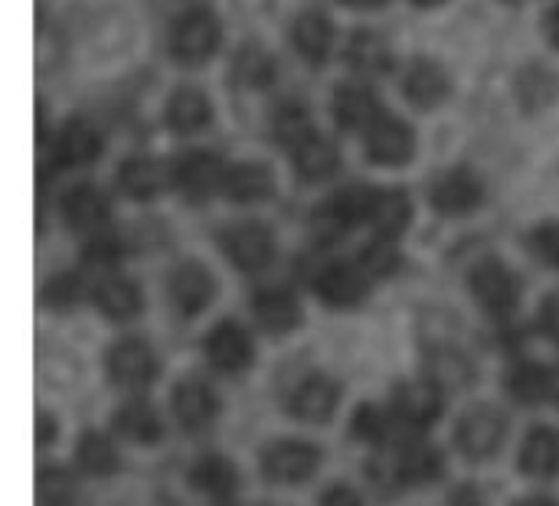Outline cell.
I'll use <instances>...</instances> for the list:
<instances>
[{
    "instance_id": "cell-48",
    "label": "cell",
    "mask_w": 559,
    "mask_h": 506,
    "mask_svg": "<svg viewBox=\"0 0 559 506\" xmlns=\"http://www.w3.org/2000/svg\"><path fill=\"white\" fill-rule=\"evenodd\" d=\"M547 36H550V43L559 49V3L547 13Z\"/></svg>"
},
{
    "instance_id": "cell-8",
    "label": "cell",
    "mask_w": 559,
    "mask_h": 506,
    "mask_svg": "<svg viewBox=\"0 0 559 506\" xmlns=\"http://www.w3.org/2000/svg\"><path fill=\"white\" fill-rule=\"evenodd\" d=\"M481 196H485V186L472 170H449L432 186V206L445 216H465L478 209Z\"/></svg>"
},
{
    "instance_id": "cell-9",
    "label": "cell",
    "mask_w": 559,
    "mask_h": 506,
    "mask_svg": "<svg viewBox=\"0 0 559 506\" xmlns=\"http://www.w3.org/2000/svg\"><path fill=\"white\" fill-rule=\"evenodd\" d=\"M472 288H475L478 301H481L488 311H495V314L514 311L518 294H521L514 272H511L508 265H501V262H481V265L472 272Z\"/></svg>"
},
{
    "instance_id": "cell-16",
    "label": "cell",
    "mask_w": 559,
    "mask_h": 506,
    "mask_svg": "<svg viewBox=\"0 0 559 506\" xmlns=\"http://www.w3.org/2000/svg\"><path fill=\"white\" fill-rule=\"evenodd\" d=\"M337 383L328 376H308L295 393H292V412L305 422H328L337 409Z\"/></svg>"
},
{
    "instance_id": "cell-49",
    "label": "cell",
    "mask_w": 559,
    "mask_h": 506,
    "mask_svg": "<svg viewBox=\"0 0 559 506\" xmlns=\"http://www.w3.org/2000/svg\"><path fill=\"white\" fill-rule=\"evenodd\" d=\"M550 399H554V402L559 406V370H554V373H550Z\"/></svg>"
},
{
    "instance_id": "cell-46",
    "label": "cell",
    "mask_w": 559,
    "mask_h": 506,
    "mask_svg": "<svg viewBox=\"0 0 559 506\" xmlns=\"http://www.w3.org/2000/svg\"><path fill=\"white\" fill-rule=\"evenodd\" d=\"M321 506H364V501H360V494H357L354 487H347V484H337V487L324 491Z\"/></svg>"
},
{
    "instance_id": "cell-6",
    "label": "cell",
    "mask_w": 559,
    "mask_h": 506,
    "mask_svg": "<svg viewBox=\"0 0 559 506\" xmlns=\"http://www.w3.org/2000/svg\"><path fill=\"white\" fill-rule=\"evenodd\" d=\"M108 373L124 389H144L157 376V360L144 340H121L108 353Z\"/></svg>"
},
{
    "instance_id": "cell-19",
    "label": "cell",
    "mask_w": 559,
    "mask_h": 506,
    "mask_svg": "<svg viewBox=\"0 0 559 506\" xmlns=\"http://www.w3.org/2000/svg\"><path fill=\"white\" fill-rule=\"evenodd\" d=\"M223 190L233 203H262L272 196L275 180H272V170L262 164H236L226 170Z\"/></svg>"
},
{
    "instance_id": "cell-17",
    "label": "cell",
    "mask_w": 559,
    "mask_h": 506,
    "mask_svg": "<svg viewBox=\"0 0 559 506\" xmlns=\"http://www.w3.org/2000/svg\"><path fill=\"white\" fill-rule=\"evenodd\" d=\"M255 321L269 330V334H292L301 324V308L295 301L292 291L285 288H265L255 294Z\"/></svg>"
},
{
    "instance_id": "cell-42",
    "label": "cell",
    "mask_w": 559,
    "mask_h": 506,
    "mask_svg": "<svg viewBox=\"0 0 559 506\" xmlns=\"http://www.w3.org/2000/svg\"><path fill=\"white\" fill-rule=\"evenodd\" d=\"M534 249L540 252L544 262L559 268V222H547L534 232Z\"/></svg>"
},
{
    "instance_id": "cell-50",
    "label": "cell",
    "mask_w": 559,
    "mask_h": 506,
    "mask_svg": "<svg viewBox=\"0 0 559 506\" xmlns=\"http://www.w3.org/2000/svg\"><path fill=\"white\" fill-rule=\"evenodd\" d=\"M518 506H554V501H547V497H527V501H521Z\"/></svg>"
},
{
    "instance_id": "cell-25",
    "label": "cell",
    "mask_w": 559,
    "mask_h": 506,
    "mask_svg": "<svg viewBox=\"0 0 559 506\" xmlns=\"http://www.w3.org/2000/svg\"><path fill=\"white\" fill-rule=\"evenodd\" d=\"M380 236L393 239L406 229L409 222V200L403 190H373V200H370V216H367Z\"/></svg>"
},
{
    "instance_id": "cell-28",
    "label": "cell",
    "mask_w": 559,
    "mask_h": 506,
    "mask_svg": "<svg viewBox=\"0 0 559 506\" xmlns=\"http://www.w3.org/2000/svg\"><path fill=\"white\" fill-rule=\"evenodd\" d=\"M62 213H66L69 226H75V229H95V226H102L108 219V200L95 186H75L66 196Z\"/></svg>"
},
{
    "instance_id": "cell-37",
    "label": "cell",
    "mask_w": 559,
    "mask_h": 506,
    "mask_svg": "<svg viewBox=\"0 0 559 506\" xmlns=\"http://www.w3.org/2000/svg\"><path fill=\"white\" fill-rule=\"evenodd\" d=\"M508 386H511V396H514L518 402H524V406H540V402L550 396V373L540 370V366H534V363H524V366H518V370L511 373Z\"/></svg>"
},
{
    "instance_id": "cell-47",
    "label": "cell",
    "mask_w": 559,
    "mask_h": 506,
    "mask_svg": "<svg viewBox=\"0 0 559 506\" xmlns=\"http://www.w3.org/2000/svg\"><path fill=\"white\" fill-rule=\"evenodd\" d=\"M36 425H39V432H36V442H39V445H46V442H52V438H56V422H52L49 415H39V422H36Z\"/></svg>"
},
{
    "instance_id": "cell-13",
    "label": "cell",
    "mask_w": 559,
    "mask_h": 506,
    "mask_svg": "<svg viewBox=\"0 0 559 506\" xmlns=\"http://www.w3.org/2000/svg\"><path fill=\"white\" fill-rule=\"evenodd\" d=\"M393 409L409 429H426L442 412V389L429 380L426 383H406L396 389Z\"/></svg>"
},
{
    "instance_id": "cell-26",
    "label": "cell",
    "mask_w": 559,
    "mask_h": 506,
    "mask_svg": "<svg viewBox=\"0 0 559 506\" xmlns=\"http://www.w3.org/2000/svg\"><path fill=\"white\" fill-rule=\"evenodd\" d=\"M426 373H429V383H436L439 389H465L475 380L472 363L452 347L432 350L429 360H426Z\"/></svg>"
},
{
    "instance_id": "cell-20",
    "label": "cell",
    "mask_w": 559,
    "mask_h": 506,
    "mask_svg": "<svg viewBox=\"0 0 559 506\" xmlns=\"http://www.w3.org/2000/svg\"><path fill=\"white\" fill-rule=\"evenodd\" d=\"M210 118H213V108H210L206 95L197 88H177L167 101V124L180 134H193V131L206 128Z\"/></svg>"
},
{
    "instance_id": "cell-4",
    "label": "cell",
    "mask_w": 559,
    "mask_h": 506,
    "mask_svg": "<svg viewBox=\"0 0 559 506\" xmlns=\"http://www.w3.org/2000/svg\"><path fill=\"white\" fill-rule=\"evenodd\" d=\"M223 252L229 255V262L242 272H262L272 255H275V239L269 229L255 226V222H242L223 232Z\"/></svg>"
},
{
    "instance_id": "cell-51",
    "label": "cell",
    "mask_w": 559,
    "mask_h": 506,
    "mask_svg": "<svg viewBox=\"0 0 559 506\" xmlns=\"http://www.w3.org/2000/svg\"><path fill=\"white\" fill-rule=\"evenodd\" d=\"M347 3H357V7H373V3H380V0H347Z\"/></svg>"
},
{
    "instance_id": "cell-36",
    "label": "cell",
    "mask_w": 559,
    "mask_h": 506,
    "mask_svg": "<svg viewBox=\"0 0 559 506\" xmlns=\"http://www.w3.org/2000/svg\"><path fill=\"white\" fill-rule=\"evenodd\" d=\"M275 75V62L269 52H262L259 46H246L239 49V56L233 59V79L246 88H262L269 85Z\"/></svg>"
},
{
    "instance_id": "cell-35",
    "label": "cell",
    "mask_w": 559,
    "mask_h": 506,
    "mask_svg": "<svg viewBox=\"0 0 559 506\" xmlns=\"http://www.w3.org/2000/svg\"><path fill=\"white\" fill-rule=\"evenodd\" d=\"M79 465H82V471L85 474H95V478H108V474H115L118 471V451H115V445L105 438V435H98V432H88L82 442H79Z\"/></svg>"
},
{
    "instance_id": "cell-23",
    "label": "cell",
    "mask_w": 559,
    "mask_h": 506,
    "mask_svg": "<svg viewBox=\"0 0 559 506\" xmlns=\"http://www.w3.org/2000/svg\"><path fill=\"white\" fill-rule=\"evenodd\" d=\"M521 468L534 478H550L559 471V432L534 429L521 448Z\"/></svg>"
},
{
    "instance_id": "cell-18",
    "label": "cell",
    "mask_w": 559,
    "mask_h": 506,
    "mask_svg": "<svg viewBox=\"0 0 559 506\" xmlns=\"http://www.w3.org/2000/svg\"><path fill=\"white\" fill-rule=\"evenodd\" d=\"M334 118L341 128L357 131V128H370L380 118V105L377 95L367 85H341L334 95Z\"/></svg>"
},
{
    "instance_id": "cell-15",
    "label": "cell",
    "mask_w": 559,
    "mask_h": 506,
    "mask_svg": "<svg viewBox=\"0 0 559 506\" xmlns=\"http://www.w3.org/2000/svg\"><path fill=\"white\" fill-rule=\"evenodd\" d=\"M367 272L354 265H328L318 272V294L331 308H350L367 294Z\"/></svg>"
},
{
    "instance_id": "cell-32",
    "label": "cell",
    "mask_w": 559,
    "mask_h": 506,
    "mask_svg": "<svg viewBox=\"0 0 559 506\" xmlns=\"http://www.w3.org/2000/svg\"><path fill=\"white\" fill-rule=\"evenodd\" d=\"M518 92H521V105L531 111H540L547 105H554L559 95V79L544 69V65H527L518 79Z\"/></svg>"
},
{
    "instance_id": "cell-2",
    "label": "cell",
    "mask_w": 559,
    "mask_h": 506,
    "mask_svg": "<svg viewBox=\"0 0 559 506\" xmlns=\"http://www.w3.org/2000/svg\"><path fill=\"white\" fill-rule=\"evenodd\" d=\"M508 435V419L495 406H478L459 422V445L468 458L485 461L491 458Z\"/></svg>"
},
{
    "instance_id": "cell-3",
    "label": "cell",
    "mask_w": 559,
    "mask_h": 506,
    "mask_svg": "<svg viewBox=\"0 0 559 506\" xmlns=\"http://www.w3.org/2000/svg\"><path fill=\"white\" fill-rule=\"evenodd\" d=\"M321 465V451L305 442H275L262 451V471L278 484H301Z\"/></svg>"
},
{
    "instance_id": "cell-11",
    "label": "cell",
    "mask_w": 559,
    "mask_h": 506,
    "mask_svg": "<svg viewBox=\"0 0 559 506\" xmlns=\"http://www.w3.org/2000/svg\"><path fill=\"white\" fill-rule=\"evenodd\" d=\"M213 294H216V281L197 262H183L170 275V298H174L177 311H183V314H200L213 301Z\"/></svg>"
},
{
    "instance_id": "cell-45",
    "label": "cell",
    "mask_w": 559,
    "mask_h": 506,
    "mask_svg": "<svg viewBox=\"0 0 559 506\" xmlns=\"http://www.w3.org/2000/svg\"><path fill=\"white\" fill-rule=\"evenodd\" d=\"M540 330L547 337L559 340V294H550L544 304H540Z\"/></svg>"
},
{
    "instance_id": "cell-52",
    "label": "cell",
    "mask_w": 559,
    "mask_h": 506,
    "mask_svg": "<svg viewBox=\"0 0 559 506\" xmlns=\"http://www.w3.org/2000/svg\"><path fill=\"white\" fill-rule=\"evenodd\" d=\"M416 3H423V7H432V3H442V0H416Z\"/></svg>"
},
{
    "instance_id": "cell-24",
    "label": "cell",
    "mask_w": 559,
    "mask_h": 506,
    "mask_svg": "<svg viewBox=\"0 0 559 506\" xmlns=\"http://www.w3.org/2000/svg\"><path fill=\"white\" fill-rule=\"evenodd\" d=\"M295 46L298 52L308 59V62H324L328 52H331V43H334V29H331V20L321 16V13H301L295 20Z\"/></svg>"
},
{
    "instance_id": "cell-34",
    "label": "cell",
    "mask_w": 559,
    "mask_h": 506,
    "mask_svg": "<svg viewBox=\"0 0 559 506\" xmlns=\"http://www.w3.org/2000/svg\"><path fill=\"white\" fill-rule=\"evenodd\" d=\"M56 154H59V160H62V164H72V167L88 164V160L98 154V134H95L88 124L72 121V124L59 134Z\"/></svg>"
},
{
    "instance_id": "cell-1",
    "label": "cell",
    "mask_w": 559,
    "mask_h": 506,
    "mask_svg": "<svg viewBox=\"0 0 559 506\" xmlns=\"http://www.w3.org/2000/svg\"><path fill=\"white\" fill-rule=\"evenodd\" d=\"M216 46H219V23L210 10H190L170 29V52L187 65L206 62L216 52Z\"/></svg>"
},
{
    "instance_id": "cell-29",
    "label": "cell",
    "mask_w": 559,
    "mask_h": 506,
    "mask_svg": "<svg viewBox=\"0 0 559 506\" xmlns=\"http://www.w3.org/2000/svg\"><path fill=\"white\" fill-rule=\"evenodd\" d=\"M95 304L111 321H128L141 311V291H138V285L124 281V278H105L95 288Z\"/></svg>"
},
{
    "instance_id": "cell-41",
    "label": "cell",
    "mask_w": 559,
    "mask_h": 506,
    "mask_svg": "<svg viewBox=\"0 0 559 506\" xmlns=\"http://www.w3.org/2000/svg\"><path fill=\"white\" fill-rule=\"evenodd\" d=\"M396 265H400V255H396L393 242H386V236H383L380 242H373V245L364 249L360 268H364L370 278H383V275H390Z\"/></svg>"
},
{
    "instance_id": "cell-12",
    "label": "cell",
    "mask_w": 559,
    "mask_h": 506,
    "mask_svg": "<svg viewBox=\"0 0 559 506\" xmlns=\"http://www.w3.org/2000/svg\"><path fill=\"white\" fill-rule=\"evenodd\" d=\"M216 412H219V399L203 380H183L174 389V415L183 429L197 432V429L210 425L216 419Z\"/></svg>"
},
{
    "instance_id": "cell-14",
    "label": "cell",
    "mask_w": 559,
    "mask_h": 506,
    "mask_svg": "<svg viewBox=\"0 0 559 506\" xmlns=\"http://www.w3.org/2000/svg\"><path fill=\"white\" fill-rule=\"evenodd\" d=\"M403 92L409 95L413 105L419 108H436L449 98L452 92V82L445 75V69L432 59H416L409 69H406V79H403Z\"/></svg>"
},
{
    "instance_id": "cell-39",
    "label": "cell",
    "mask_w": 559,
    "mask_h": 506,
    "mask_svg": "<svg viewBox=\"0 0 559 506\" xmlns=\"http://www.w3.org/2000/svg\"><path fill=\"white\" fill-rule=\"evenodd\" d=\"M39 506H72L75 504V481L66 471H43L39 474Z\"/></svg>"
},
{
    "instance_id": "cell-10",
    "label": "cell",
    "mask_w": 559,
    "mask_h": 506,
    "mask_svg": "<svg viewBox=\"0 0 559 506\" xmlns=\"http://www.w3.org/2000/svg\"><path fill=\"white\" fill-rule=\"evenodd\" d=\"M206 357L223 373H242L252 363V340H249V334L239 324L223 321L206 337Z\"/></svg>"
},
{
    "instance_id": "cell-31",
    "label": "cell",
    "mask_w": 559,
    "mask_h": 506,
    "mask_svg": "<svg viewBox=\"0 0 559 506\" xmlns=\"http://www.w3.org/2000/svg\"><path fill=\"white\" fill-rule=\"evenodd\" d=\"M164 186V167L151 157H131L121 164V190L134 200H151Z\"/></svg>"
},
{
    "instance_id": "cell-21",
    "label": "cell",
    "mask_w": 559,
    "mask_h": 506,
    "mask_svg": "<svg viewBox=\"0 0 559 506\" xmlns=\"http://www.w3.org/2000/svg\"><path fill=\"white\" fill-rule=\"evenodd\" d=\"M190 484H193L200 494H206V497L229 501V497L236 494V487H239V471H236L226 458L210 455V458H203V461L193 465Z\"/></svg>"
},
{
    "instance_id": "cell-38",
    "label": "cell",
    "mask_w": 559,
    "mask_h": 506,
    "mask_svg": "<svg viewBox=\"0 0 559 506\" xmlns=\"http://www.w3.org/2000/svg\"><path fill=\"white\" fill-rule=\"evenodd\" d=\"M400 419V415H396ZM396 419H390L383 409H377V406H360L357 409V415H354V435L357 438H364V442H390L396 432Z\"/></svg>"
},
{
    "instance_id": "cell-44",
    "label": "cell",
    "mask_w": 559,
    "mask_h": 506,
    "mask_svg": "<svg viewBox=\"0 0 559 506\" xmlns=\"http://www.w3.org/2000/svg\"><path fill=\"white\" fill-rule=\"evenodd\" d=\"M118 242L111 239V236H102V239H95L92 245H88V262L92 265H108V262H115L118 258Z\"/></svg>"
},
{
    "instance_id": "cell-22",
    "label": "cell",
    "mask_w": 559,
    "mask_h": 506,
    "mask_svg": "<svg viewBox=\"0 0 559 506\" xmlns=\"http://www.w3.org/2000/svg\"><path fill=\"white\" fill-rule=\"evenodd\" d=\"M442 471H445V465H442L439 451L423 442H409L396 458V474L403 484H432L442 478Z\"/></svg>"
},
{
    "instance_id": "cell-33",
    "label": "cell",
    "mask_w": 559,
    "mask_h": 506,
    "mask_svg": "<svg viewBox=\"0 0 559 506\" xmlns=\"http://www.w3.org/2000/svg\"><path fill=\"white\" fill-rule=\"evenodd\" d=\"M347 62L360 72H383L390 65V49L377 33L360 29L347 43Z\"/></svg>"
},
{
    "instance_id": "cell-43",
    "label": "cell",
    "mask_w": 559,
    "mask_h": 506,
    "mask_svg": "<svg viewBox=\"0 0 559 506\" xmlns=\"http://www.w3.org/2000/svg\"><path fill=\"white\" fill-rule=\"evenodd\" d=\"M79 298V281H75V275H62V278H56L52 285H49V301L56 304V308H66V304H72Z\"/></svg>"
},
{
    "instance_id": "cell-5",
    "label": "cell",
    "mask_w": 559,
    "mask_h": 506,
    "mask_svg": "<svg viewBox=\"0 0 559 506\" xmlns=\"http://www.w3.org/2000/svg\"><path fill=\"white\" fill-rule=\"evenodd\" d=\"M226 180V167L216 154L210 150H190L174 164V186L187 196V200H203L210 196L216 186H223Z\"/></svg>"
},
{
    "instance_id": "cell-40",
    "label": "cell",
    "mask_w": 559,
    "mask_h": 506,
    "mask_svg": "<svg viewBox=\"0 0 559 506\" xmlns=\"http://www.w3.org/2000/svg\"><path fill=\"white\" fill-rule=\"evenodd\" d=\"M275 124H278V141H282L288 150H295L298 144H305V141L314 134V128L308 124V115H305L301 108H295V105L282 108Z\"/></svg>"
},
{
    "instance_id": "cell-30",
    "label": "cell",
    "mask_w": 559,
    "mask_h": 506,
    "mask_svg": "<svg viewBox=\"0 0 559 506\" xmlns=\"http://www.w3.org/2000/svg\"><path fill=\"white\" fill-rule=\"evenodd\" d=\"M115 429L124 438L138 442V445H154L164 435L160 419H157V412L147 402H128V406H121L118 415H115Z\"/></svg>"
},
{
    "instance_id": "cell-27",
    "label": "cell",
    "mask_w": 559,
    "mask_h": 506,
    "mask_svg": "<svg viewBox=\"0 0 559 506\" xmlns=\"http://www.w3.org/2000/svg\"><path fill=\"white\" fill-rule=\"evenodd\" d=\"M292 157H295V167H298V173H301L305 180H324V177H331V173L337 170V164H341L334 144L324 141V137H318V134H311L305 144H298V147L292 150Z\"/></svg>"
},
{
    "instance_id": "cell-7",
    "label": "cell",
    "mask_w": 559,
    "mask_h": 506,
    "mask_svg": "<svg viewBox=\"0 0 559 506\" xmlns=\"http://www.w3.org/2000/svg\"><path fill=\"white\" fill-rule=\"evenodd\" d=\"M413 147H416L413 128L406 121H400V118H383L380 115L367 128V154L377 164H386V167L406 164L413 157Z\"/></svg>"
}]
</instances>
